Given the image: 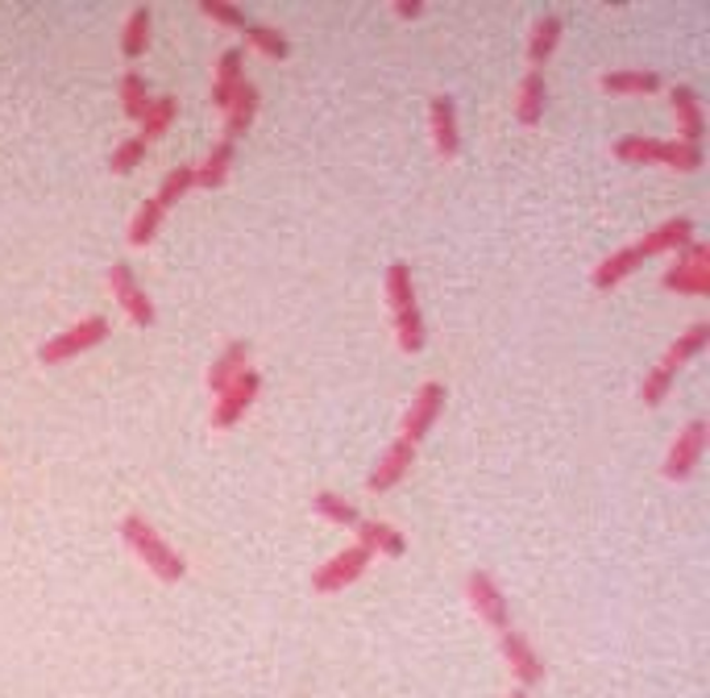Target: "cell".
<instances>
[{
	"label": "cell",
	"mask_w": 710,
	"mask_h": 698,
	"mask_svg": "<svg viewBox=\"0 0 710 698\" xmlns=\"http://www.w3.org/2000/svg\"><path fill=\"white\" fill-rule=\"evenodd\" d=\"M121 536H125V545L142 557V566H146L154 578H163V583H179V578L187 574V557L175 545H167V536H158V529L149 524L146 516L130 511V516L121 520Z\"/></svg>",
	"instance_id": "6da1fadb"
},
{
	"label": "cell",
	"mask_w": 710,
	"mask_h": 698,
	"mask_svg": "<svg viewBox=\"0 0 710 698\" xmlns=\"http://www.w3.org/2000/svg\"><path fill=\"white\" fill-rule=\"evenodd\" d=\"M109 333H112V324L104 321V317H84V321L71 324V329H63V333H55V337H46V345L37 350V362H46V366L71 362V358H79V354L96 350Z\"/></svg>",
	"instance_id": "7a4b0ae2"
},
{
	"label": "cell",
	"mask_w": 710,
	"mask_h": 698,
	"mask_svg": "<svg viewBox=\"0 0 710 698\" xmlns=\"http://www.w3.org/2000/svg\"><path fill=\"white\" fill-rule=\"evenodd\" d=\"M707 441H710L707 420H690L681 433L673 436V445H669V453H665V466H661V474H665L669 483H686V478L698 470V462H702V453H707Z\"/></svg>",
	"instance_id": "3957f363"
},
{
	"label": "cell",
	"mask_w": 710,
	"mask_h": 698,
	"mask_svg": "<svg viewBox=\"0 0 710 698\" xmlns=\"http://www.w3.org/2000/svg\"><path fill=\"white\" fill-rule=\"evenodd\" d=\"M370 562L374 557L362 545L341 549V553H333L320 569H312V590H317V595H336V590L354 586L357 578L370 569Z\"/></svg>",
	"instance_id": "277c9868"
},
{
	"label": "cell",
	"mask_w": 710,
	"mask_h": 698,
	"mask_svg": "<svg viewBox=\"0 0 710 698\" xmlns=\"http://www.w3.org/2000/svg\"><path fill=\"white\" fill-rule=\"evenodd\" d=\"M466 599H469V607L478 611V620L490 623L495 632H507V628H511V603H507V595L499 590V583H495L486 569H469L466 574Z\"/></svg>",
	"instance_id": "5b68a950"
},
{
	"label": "cell",
	"mask_w": 710,
	"mask_h": 698,
	"mask_svg": "<svg viewBox=\"0 0 710 698\" xmlns=\"http://www.w3.org/2000/svg\"><path fill=\"white\" fill-rule=\"evenodd\" d=\"M441 412H445V383H436V378L420 383V391L411 396L408 412H403V441L420 445L432 433V424L441 420Z\"/></svg>",
	"instance_id": "8992f818"
},
{
	"label": "cell",
	"mask_w": 710,
	"mask_h": 698,
	"mask_svg": "<svg viewBox=\"0 0 710 698\" xmlns=\"http://www.w3.org/2000/svg\"><path fill=\"white\" fill-rule=\"evenodd\" d=\"M262 391V375L249 366L242 375L233 378L229 387H224L217 403H212V429H233V424H242V416L249 412V403L258 399Z\"/></svg>",
	"instance_id": "52a82bcc"
},
{
	"label": "cell",
	"mask_w": 710,
	"mask_h": 698,
	"mask_svg": "<svg viewBox=\"0 0 710 698\" xmlns=\"http://www.w3.org/2000/svg\"><path fill=\"white\" fill-rule=\"evenodd\" d=\"M109 291H112V300L125 308V317H130L137 329H149V324L158 321V312H154L149 296L142 291V284H137V275H133L130 263L109 266Z\"/></svg>",
	"instance_id": "ba28073f"
},
{
	"label": "cell",
	"mask_w": 710,
	"mask_h": 698,
	"mask_svg": "<svg viewBox=\"0 0 710 698\" xmlns=\"http://www.w3.org/2000/svg\"><path fill=\"white\" fill-rule=\"evenodd\" d=\"M499 649H503V661L511 665V674L520 682V690H532V686H541L544 682V657L532 649V641L515 632V628H507L499 632Z\"/></svg>",
	"instance_id": "9c48e42d"
},
{
	"label": "cell",
	"mask_w": 710,
	"mask_h": 698,
	"mask_svg": "<svg viewBox=\"0 0 710 698\" xmlns=\"http://www.w3.org/2000/svg\"><path fill=\"white\" fill-rule=\"evenodd\" d=\"M669 104H673V121H677V142L702 146V137H707V113H702V96H698V88H690V84H673Z\"/></svg>",
	"instance_id": "30bf717a"
},
{
	"label": "cell",
	"mask_w": 710,
	"mask_h": 698,
	"mask_svg": "<svg viewBox=\"0 0 710 698\" xmlns=\"http://www.w3.org/2000/svg\"><path fill=\"white\" fill-rule=\"evenodd\" d=\"M411 466H415V445H408V441L399 436V441H391V445L382 450V457L374 462V470L366 474V491L370 495L391 491V487H399V483L408 478Z\"/></svg>",
	"instance_id": "8fae6325"
},
{
	"label": "cell",
	"mask_w": 710,
	"mask_h": 698,
	"mask_svg": "<svg viewBox=\"0 0 710 698\" xmlns=\"http://www.w3.org/2000/svg\"><path fill=\"white\" fill-rule=\"evenodd\" d=\"M429 121H432V146L441 158H457L462 151V130H457V100L453 96H432L429 100Z\"/></svg>",
	"instance_id": "7c38bea8"
},
{
	"label": "cell",
	"mask_w": 710,
	"mask_h": 698,
	"mask_svg": "<svg viewBox=\"0 0 710 698\" xmlns=\"http://www.w3.org/2000/svg\"><path fill=\"white\" fill-rule=\"evenodd\" d=\"M694 242V221L690 217H669L665 225H656L653 233H644L640 242H635V254L640 258H656V254H677L681 246H690Z\"/></svg>",
	"instance_id": "4fadbf2b"
},
{
	"label": "cell",
	"mask_w": 710,
	"mask_h": 698,
	"mask_svg": "<svg viewBox=\"0 0 710 698\" xmlns=\"http://www.w3.org/2000/svg\"><path fill=\"white\" fill-rule=\"evenodd\" d=\"M249 358H254L249 341H245V337L229 341L221 354L212 358V366H208V378H204L208 391H212V396H221V391L229 387V383H233V378L242 375V370H249Z\"/></svg>",
	"instance_id": "5bb4252c"
},
{
	"label": "cell",
	"mask_w": 710,
	"mask_h": 698,
	"mask_svg": "<svg viewBox=\"0 0 710 698\" xmlns=\"http://www.w3.org/2000/svg\"><path fill=\"white\" fill-rule=\"evenodd\" d=\"M245 84V51L242 46H229V51H221V58H217V79H212V104L217 109H229V100L237 96V88Z\"/></svg>",
	"instance_id": "9a60e30c"
},
{
	"label": "cell",
	"mask_w": 710,
	"mask_h": 698,
	"mask_svg": "<svg viewBox=\"0 0 710 698\" xmlns=\"http://www.w3.org/2000/svg\"><path fill=\"white\" fill-rule=\"evenodd\" d=\"M544 100H548V84H544V71H523L520 92H515V121L523 130H536L544 121Z\"/></svg>",
	"instance_id": "2e32d148"
},
{
	"label": "cell",
	"mask_w": 710,
	"mask_h": 698,
	"mask_svg": "<svg viewBox=\"0 0 710 698\" xmlns=\"http://www.w3.org/2000/svg\"><path fill=\"white\" fill-rule=\"evenodd\" d=\"M357 545L366 553H382V557H403L408 553V536L395 529V524H382V520H357Z\"/></svg>",
	"instance_id": "e0dca14e"
},
{
	"label": "cell",
	"mask_w": 710,
	"mask_h": 698,
	"mask_svg": "<svg viewBox=\"0 0 710 698\" xmlns=\"http://www.w3.org/2000/svg\"><path fill=\"white\" fill-rule=\"evenodd\" d=\"M258 104H262V92L245 79L237 96L229 100V109H224V142H237L249 125H254V117H258Z\"/></svg>",
	"instance_id": "ac0fdd59"
},
{
	"label": "cell",
	"mask_w": 710,
	"mask_h": 698,
	"mask_svg": "<svg viewBox=\"0 0 710 698\" xmlns=\"http://www.w3.org/2000/svg\"><path fill=\"white\" fill-rule=\"evenodd\" d=\"M602 92H615V96H653L661 92V76L656 71H640V67H623V71H607L598 79Z\"/></svg>",
	"instance_id": "d6986e66"
},
{
	"label": "cell",
	"mask_w": 710,
	"mask_h": 698,
	"mask_svg": "<svg viewBox=\"0 0 710 698\" xmlns=\"http://www.w3.org/2000/svg\"><path fill=\"white\" fill-rule=\"evenodd\" d=\"M640 266H644V258L635 254V246H623V250H615L611 258H602V263L595 266L590 284H595L598 291H611V287H619L632 270H640Z\"/></svg>",
	"instance_id": "ffe728a7"
},
{
	"label": "cell",
	"mask_w": 710,
	"mask_h": 698,
	"mask_svg": "<svg viewBox=\"0 0 710 698\" xmlns=\"http://www.w3.org/2000/svg\"><path fill=\"white\" fill-rule=\"evenodd\" d=\"M561 34H565V21H561L557 13H544V18L532 25V38H528V63H532L536 71L553 58Z\"/></svg>",
	"instance_id": "44dd1931"
},
{
	"label": "cell",
	"mask_w": 710,
	"mask_h": 698,
	"mask_svg": "<svg viewBox=\"0 0 710 698\" xmlns=\"http://www.w3.org/2000/svg\"><path fill=\"white\" fill-rule=\"evenodd\" d=\"M233 158H237V142H217L212 151H208V158L196 167V188H221L224 179H229V170H233Z\"/></svg>",
	"instance_id": "7402d4cb"
},
{
	"label": "cell",
	"mask_w": 710,
	"mask_h": 698,
	"mask_svg": "<svg viewBox=\"0 0 710 698\" xmlns=\"http://www.w3.org/2000/svg\"><path fill=\"white\" fill-rule=\"evenodd\" d=\"M707 341H710V324L707 321L690 324V329H686V333H681V337L665 350V358H661V362H665L673 375H677V366H686L690 358H698V354L707 350Z\"/></svg>",
	"instance_id": "603a6c76"
},
{
	"label": "cell",
	"mask_w": 710,
	"mask_h": 698,
	"mask_svg": "<svg viewBox=\"0 0 710 698\" xmlns=\"http://www.w3.org/2000/svg\"><path fill=\"white\" fill-rule=\"evenodd\" d=\"M242 34H245V46H254L258 55L275 58V63H282V58H291V42H287V34H282V30H275V25H262V21H249Z\"/></svg>",
	"instance_id": "cb8c5ba5"
},
{
	"label": "cell",
	"mask_w": 710,
	"mask_h": 698,
	"mask_svg": "<svg viewBox=\"0 0 710 698\" xmlns=\"http://www.w3.org/2000/svg\"><path fill=\"white\" fill-rule=\"evenodd\" d=\"M175 117H179V100L175 96H149V109H146V117H142V142H154V137H163V133L175 125Z\"/></svg>",
	"instance_id": "d4e9b609"
},
{
	"label": "cell",
	"mask_w": 710,
	"mask_h": 698,
	"mask_svg": "<svg viewBox=\"0 0 710 698\" xmlns=\"http://www.w3.org/2000/svg\"><path fill=\"white\" fill-rule=\"evenodd\" d=\"M149 21H154V13H149V4H137L130 18H125V30H121V55L130 58H142L149 46Z\"/></svg>",
	"instance_id": "484cf974"
},
{
	"label": "cell",
	"mask_w": 710,
	"mask_h": 698,
	"mask_svg": "<svg viewBox=\"0 0 710 698\" xmlns=\"http://www.w3.org/2000/svg\"><path fill=\"white\" fill-rule=\"evenodd\" d=\"M312 511H317V516H324V520H329V524H336V529H357V520H362V511H357L345 495H336V491L312 495Z\"/></svg>",
	"instance_id": "4316f807"
},
{
	"label": "cell",
	"mask_w": 710,
	"mask_h": 698,
	"mask_svg": "<svg viewBox=\"0 0 710 698\" xmlns=\"http://www.w3.org/2000/svg\"><path fill=\"white\" fill-rule=\"evenodd\" d=\"M163 217H167V208L158 204V200H146V204L133 212L130 221V233H125V242H130L133 250H142L154 242V233H158V225H163Z\"/></svg>",
	"instance_id": "83f0119b"
},
{
	"label": "cell",
	"mask_w": 710,
	"mask_h": 698,
	"mask_svg": "<svg viewBox=\"0 0 710 698\" xmlns=\"http://www.w3.org/2000/svg\"><path fill=\"white\" fill-rule=\"evenodd\" d=\"M661 287H665V291H677V296H710V270H694V266L673 263L669 270L661 275Z\"/></svg>",
	"instance_id": "f1b7e54d"
},
{
	"label": "cell",
	"mask_w": 710,
	"mask_h": 698,
	"mask_svg": "<svg viewBox=\"0 0 710 698\" xmlns=\"http://www.w3.org/2000/svg\"><path fill=\"white\" fill-rule=\"evenodd\" d=\"M661 167L681 170V175H694V170L707 167V151L702 146H690V142H661Z\"/></svg>",
	"instance_id": "f546056e"
},
{
	"label": "cell",
	"mask_w": 710,
	"mask_h": 698,
	"mask_svg": "<svg viewBox=\"0 0 710 698\" xmlns=\"http://www.w3.org/2000/svg\"><path fill=\"white\" fill-rule=\"evenodd\" d=\"M395 337H399V350H408V354H420L424 350V317H420V308H399L395 312Z\"/></svg>",
	"instance_id": "4dcf8cb0"
},
{
	"label": "cell",
	"mask_w": 710,
	"mask_h": 698,
	"mask_svg": "<svg viewBox=\"0 0 710 698\" xmlns=\"http://www.w3.org/2000/svg\"><path fill=\"white\" fill-rule=\"evenodd\" d=\"M615 158L619 163H632V167H644V163H661V142L656 137H619L615 142Z\"/></svg>",
	"instance_id": "1f68e13d"
},
{
	"label": "cell",
	"mask_w": 710,
	"mask_h": 698,
	"mask_svg": "<svg viewBox=\"0 0 710 698\" xmlns=\"http://www.w3.org/2000/svg\"><path fill=\"white\" fill-rule=\"evenodd\" d=\"M673 370L665 366V362H656L653 370H644V383H640V403L644 408H661L665 399H669V391H673Z\"/></svg>",
	"instance_id": "d6a6232c"
},
{
	"label": "cell",
	"mask_w": 710,
	"mask_h": 698,
	"mask_svg": "<svg viewBox=\"0 0 710 698\" xmlns=\"http://www.w3.org/2000/svg\"><path fill=\"white\" fill-rule=\"evenodd\" d=\"M191 188H196V167H191V163H179L175 170H167V179L158 184V196H154V200L163 208H170V204H179Z\"/></svg>",
	"instance_id": "836d02e7"
},
{
	"label": "cell",
	"mask_w": 710,
	"mask_h": 698,
	"mask_svg": "<svg viewBox=\"0 0 710 698\" xmlns=\"http://www.w3.org/2000/svg\"><path fill=\"white\" fill-rule=\"evenodd\" d=\"M387 300L391 308H415V284H411V266L408 263H391L387 266Z\"/></svg>",
	"instance_id": "e575fe53"
},
{
	"label": "cell",
	"mask_w": 710,
	"mask_h": 698,
	"mask_svg": "<svg viewBox=\"0 0 710 698\" xmlns=\"http://www.w3.org/2000/svg\"><path fill=\"white\" fill-rule=\"evenodd\" d=\"M121 104H125V113L133 117V121H142L146 117V109H149V92H146V79L137 76V71H125L121 76Z\"/></svg>",
	"instance_id": "d590c367"
},
{
	"label": "cell",
	"mask_w": 710,
	"mask_h": 698,
	"mask_svg": "<svg viewBox=\"0 0 710 698\" xmlns=\"http://www.w3.org/2000/svg\"><path fill=\"white\" fill-rule=\"evenodd\" d=\"M200 13H204L212 25H224V30H245V9L233 4V0H200Z\"/></svg>",
	"instance_id": "8d00e7d4"
},
{
	"label": "cell",
	"mask_w": 710,
	"mask_h": 698,
	"mask_svg": "<svg viewBox=\"0 0 710 698\" xmlns=\"http://www.w3.org/2000/svg\"><path fill=\"white\" fill-rule=\"evenodd\" d=\"M142 158H146V142L142 137H125L109 158V170L112 175H130V170L142 167Z\"/></svg>",
	"instance_id": "74e56055"
},
{
	"label": "cell",
	"mask_w": 710,
	"mask_h": 698,
	"mask_svg": "<svg viewBox=\"0 0 710 698\" xmlns=\"http://www.w3.org/2000/svg\"><path fill=\"white\" fill-rule=\"evenodd\" d=\"M677 266H694V270H710V246L694 237L690 246L677 250Z\"/></svg>",
	"instance_id": "f35d334b"
},
{
	"label": "cell",
	"mask_w": 710,
	"mask_h": 698,
	"mask_svg": "<svg viewBox=\"0 0 710 698\" xmlns=\"http://www.w3.org/2000/svg\"><path fill=\"white\" fill-rule=\"evenodd\" d=\"M391 9H395V18H399V21H415V18H424V0H395Z\"/></svg>",
	"instance_id": "ab89813d"
},
{
	"label": "cell",
	"mask_w": 710,
	"mask_h": 698,
	"mask_svg": "<svg viewBox=\"0 0 710 698\" xmlns=\"http://www.w3.org/2000/svg\"><path fill=\"white\" fill-rule=\"evenodd\" d=\"M507 698H532V695H528V690H511Z\"/></svg>",
	"instance_id": "60d3db41"
}]
</instances>
